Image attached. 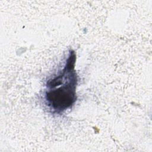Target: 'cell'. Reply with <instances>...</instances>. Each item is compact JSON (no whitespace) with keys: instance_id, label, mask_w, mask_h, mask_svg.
Returning a JSON list of instances; mask_svg holds the SVG:
<instances>
[{"instance_id":"1","label":"cell","mask_w":152,"mask_h":152,"mask_svg":"<svg viewBox=\"0 0 152 152\" xmlns=\"http://www.w3.org/2000/svg\"><path fill=\"white\" fill-rule=\"evenodd\" d=\"M75 61V53L70 52L64 68L47 81L45 99L53 113H62L70 108L76 100L77 76L74 70Z\"/></svg>"}]
</instances>
